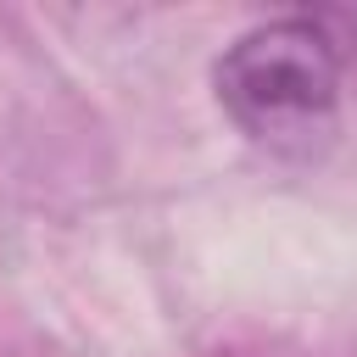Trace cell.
Returning <instances> with one entry per match:
<instances>
[{
	"instance_id": "obj_1",
	"label": "cell",
	"mask_w": 357,
	"mask_h": 357,
	"mask_svg": "<svg viewBox=\"0 0 357 357\" xmlns=\"http://www.w3.org/2000/svg\"><path fill=\"white\" fill-rule=\"evenodd\" d=\"M223 112L262 145H312L335 128L340 50L318 17H279L240 33L212 67Z\"/></svg>"
}]
</instances>
